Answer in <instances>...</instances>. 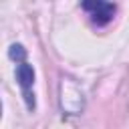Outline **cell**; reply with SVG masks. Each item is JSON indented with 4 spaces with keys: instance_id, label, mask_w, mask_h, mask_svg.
I'll use <instances>...</instances> for the list:
<instances>
[{
    "instance_id": "6da1fadb",
    "label": "cell",
    "mask_w": 129,
    "mask_h": 129,
    "mask_svg": "<svg viewBox=\"0 0 129 129\" xmlns=\"http://www.w3.org/2000/svg\"><path fill=\"white\" fill-rule=\"evenodd\" d=\"M16 81H18V85L22 87L26 107L32 111L34 105H36V103H34V95L30 93V87L34 85V69H32V64H28L26 60H24V62H18V67H16Z\"/></svg>"
},
{
    "instance_id": "7a4b0ae2",
    "label": "cell",
    "mask_w": 129,
    "mask_h": 129,
    "mask_svg": "<svg viewBox=\"0 0 129 129\" xmlns=\"http://www.w3.org/2000/svg\"><path fill=\"white\" fill-rule=\"evenodd\" d=\"M60 107L67 113H79L83 109V95L71 81L60 83Z\"/></svg>"
},
{
    "instance_id": "3957f363",
    "label": "cell",
    "mask_w": 129,
    "mask_h": 129,
    "mask_svg": "<svg viewBox=\"0 0 129 129\" xmlns=\"http://www.w3.org/2000/svg\"><path fill=\"white\" fill-rule=\"evenodd\" d=\"M81 6L91 12V20H93L97 26L109 24L111 18H113V14H115V4H111V2H101V0H97V2H83Z\"/></svg>"
},
{
    "instance_id": "277c9868",
    "label": "cell",
    "mask_w": 129,
    "mask_h": 129,
    "mask_svg": "<svg viewBox=\"0 0 129 129\" xmlns=\"http://www.w3.org/2000/svg\"><path fill=\"white\" fill-rule=\"evenodd\" d=\"M8 54H10V58H14V60H20V62H24L26 50H24V46H22V44H12V46H10V50H8Z\"/></svg>"
}]
</instances>
